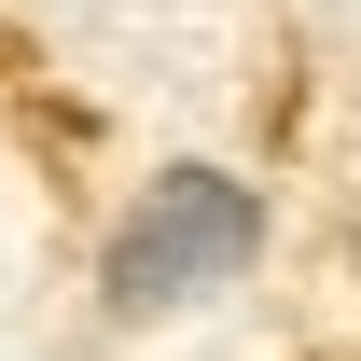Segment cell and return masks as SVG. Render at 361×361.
<instances>
[{"instance_id":"cell-1","label":"cell","mask_w":361,"mask_h":361,"mask_svg":"<svg viewBox=\"0 0 361 361\" xmlns=\"http://www.w3.org/2000/svg\"><path fill=\"white\" fill-rule=\"evenodd\" d=\"M250 250H264V195L236 167H167V180H139V209L111 223L97 292L126 319H153V306H180V292H223Z\"/></svg>"}]
</instances>
